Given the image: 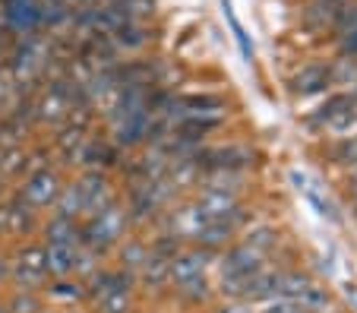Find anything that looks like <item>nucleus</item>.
<instances>
[{
	"mask_svg": "<svg viewBox=\"0 0 357 313\" xmlns=\"http://www.w3.org/2000/svg\"><path fill=\"white\" fill-rule=\"evenodd\" d=\"M123 228H127V212L117 203L101 206L86 218V225H79V247H89L95 253L108 250V247L121 244Z\"/></svg>",
	"mask_w": 357,
	"mask_h": 313,
	"instance_id": "f257e3e1",
	"label": "nucleus"
},
{
	"mask_svg": "<svg viewBox=\"0 0 357 313\" xmlns=\"http://www.w3.org/2000/svg\"><path fill=\"white\" fill-rule=\"evenodd\" d=\"M257 273H263V263H259V250H253L250 244L231 247L222 259V285H228L231 294H243V285Z\"/></svg>",
	"mask_w": 357,
	"mask_h": 313,
	"instance_id": "f03ea898",
	"label": "nucleus"
},
{
	"mask_svg": "<svg viewBox=\"0 0 357 313\" xmlns=\"http://www.w3.org/2000/svg\"><path fill=\"white\" fill-rule=\"evenodd\" d=\"M61 190H63L61 174H57L54 168H41V171L26 174V181H22V187H20V197L26 199L32 209H47V206L57 203Z\"/></svg>",
	"mask_w": 357,
	"mask_h": 313,
	"instance_id": "7ed1b4c3",
	"label": "nucleus"
},
{
	"mask_svg": "<svg viewBox=\"0 0 357 313\" xmlns=\"http://www.w3.org/2000/svg\"><path fill=\"white\" fill-rule=\"evenodd\" d=\"M76 190H79L82 199V215H92L95 209L114 203V193H111V184L105 171H86V174L76 181Z\"/></svg>",
	"mask_w": 357,
	"mask_h": 313,
	"instance_id": "20e7f679",
	"label": "nucleus"
},
{
	"mask_svg": "<svg viewBox=\"0 0 357 313\" xmlns=\"http://www.w3.org/2000/svg\"><path fill=\"white\" fill-rule=\"evenodd\" d=\"M152 111H139V114H130L123 121L114 123V146L117 149H133V146L146 143L155 130V121H152Z\"/></svg>",
	"mask_w": 357,
	"mask_h": 313,
	"instance_id": "39448f33",
	"label": "nucleus"
},
{
	"mask_svg": "<svg viewBox=\"0 0 357 313\" xmlns=\"http://www.w3.org/2000/svg\"><path fill=\"white\" fill-rule=\"evenodd\" d=\"M206 259H209V250H177L168 259V279L174 285H187V282L202 279Z\"/></svg>",
	"mask_w": 357,
	"mask_h": 313,
	"instance_id": "423d86ee",
	"label": "nucleus"
},
{
	"mask_svg": "<svg viewBox=\"0 0 357 313\" xmlns=\"http://www.w3.org/2000/svg\"><path fill=\"white\" fill-rule=\"evenodd\" d=\"M35 212L26 199L16 193L10 203L0 206V222H3V234H29L35 231Z\"/></svg>",
	"mask_w": 357,
	"mask_h": 313,
	"instance_id": "0eeeda50",
	"label": "nucleus"
},
{
	"mask_svg": "<svg viewBox=\"0 0 357 313\" xmlns=\"http://www.w3.org/2000/svg\"><path fill=\"white\" fill-rule=\"evenodd\" d=\"M76 244H45V269L47 279H67L76 269Z\"/></svg>",
	"mask_w": 357,
	"mask_h": 313,
	"instance_id": "6e6552de",
	"label": "nucleus"
},
{
	"mask_svg": "<svg viewBox=\"0 0 357 313\" xmlns=\"http://www.w3.org/2000/svg\"><path fill=\"white\" fill-rule=\"evenodd\" d=\"M171 111L181 108V114H222L225 108V98L222 96H212V92H199V96H181V98H171L168 105Z\"/></svg>",
	"mask_w": 357,
	"mask_h": 313,
	"instance_id": "1a4fd4ad",
	"label": "nucleus"
},
{
	"mask_svg": "<svg viewBox=\"0 0 357 313\" xmlns=\"http://www.w3.org/2000/svg\"><path fill=\"white\" fill-rule=\"evenodd\" d=\"M45 238H47V244H76L79 247V222H76V218H63V215H51L45 225Z\"/></svg>",
	"mask_w": 357,
	"mask_h": 313,
	"instance_id": "9d476101",
	"label": "nucleus"
},
{
	"mask_svg": "<svg viewBox=\"0 0 357 313\" xmlns=\"http://www.w3.org/2000/svg\"><path fill=\"white\" fill-rule=\"evenodd\" d=\"M111 41H114L117 48H127V51H139L146 48L149 41H152V32H149L142 22H127L123 29H117L114 35H111Z\"/></svg>",
	"mask_w": 357,
	"mask_h": 313,
	"instance_id": "9b49d317",
	"label": "nucleus"
},
{
	"mask_svg": "<svg viewBox=\"0 0 357 313\" xmlns=\"http://www.w3.org/2000/svg\"><path fill=\"white\" fill-rule=\"evenodd\" d=\"M329 86V70L319 67V63H310V67H303L294 79V89L301 96H310V92H319V89Z\"/></svg>",
	"mask_w": 357,
	"mask_h": 313,
	"instance_id": "f8f14e48",
	"label": "nucleus"
},
{
	"mask_svg": "<svg viewBox=\"0 0 357 313\" xmlns=\"http://www.w3.org/2000/svg\"><path fill=\"white\" fill-rule=\"evenodd\" d=\"M139 279L146 282L149 288H162L165 282H171L168 279V259L155 257V253H149V259L142 263V269H139Z\"/></svg>",
	"mask_w": 357,
	"mask_h": 313,
	"instance_id": "ddd939ff",
	"label": "nucleus"
},
{
	"mask_svg": "<svg viewBox=\"0 0 357 313\" xmlns=\"http://www.w3.org/2000/svg\"><path fill=\"white\" fill-rule=\"evenodd\" d=\"M149 244H142V241H127V244L121 247V269H127V273H136V269H142V263L149 259Z\"/></svg>",
	"mask_w": 357,
	"mask_h": 313,
	"instance_id": "4468645a",
	"label": "nucleus"
},
{
	"mask_svg": "<svg viewBox=\"0 0 357 313\" xmlns=\"http://www.w3.org/2000/svg\"><path fill=\"white\" fill-rule=\"evenodd\" d=\"M130 291L133 288H114V291H108L101 300H95L98 304V313H130Z\"/></svg>",
	"mask_w": 357,
	"mask_h": 313,
	"instance_id": "2eb2a0df",
	"label": "nucleus"
},
{
	"mask_svg": "<svg viewBox=\"0 0 357 313\" xmlns=\"http://www.w3.org/2000/svg\"><path fill=\"white\" fill-rule=\"evenodd\" d=\"M47 294L54 300H82L86 298V285H79V282H67V279H54L51 285H47Z\"/></svg>",
	"mask_w": 357,
	"mask_h": 313,
	"instance_id": "dca6fc26",
	"label": "nucleus"
},
{
	"mask_svg": "<svg viewBox=\"0 0 357 313\" xmlns=\"http://www.w3.org/2000/svg\"><path fill=\"white\" fill-rule=\"evenodd\" d=\"M3 307L7 313H41V298L35 291H16Z\"/></svg>",
	"mask_w": 357,
	"mask_h": 313,
	"instance_id": "f3484780",
	"label": "nucleus"
},
{
	"mask_svg": "<svg viewBox=\"0 0 357 313\" xmlns=\"http://www.w3.org/2000/svg\"><path fill=\"white\" fill-rule=\"evenodd\" d=\"M222 7H225V20H228V26H231V32H234L237 45H241L243 57H253V45H250V38H247V35H243V29H241V22H237L234 10H231V3H228V0H222Z\"/></svg>",
	"mask_w": 357,
	"mask_h": 313,
	"instance_id": "a211bd4d",
	"label": "nucleus"
},
{
	"mask_svg": "<svg viewBox=\"0 0 357 313\" xmlns=\"http://www.w3.org/2000/svg\"><path fill=\"white\" fill-rule=\"evenodd\" d=\"M16 263L32 266V269H41V273H47V269H45V244H29V247H22V250L16 253Z\"/></svg>",
	"mask_w": 357,
	"mask_h": 313,
	"instance_id": "6ab92c4d",
	"label": "nucleus"
},
{
	"mask_svg": "<svg viewBox=\"0 0 357 313\" xmlns=\"http://www.w3.org/2000/svg\"><path fill=\"white\" fill-rule=\"evenodd\" d=\"M121 7H123V13L130 16V22H139L155 13V0H123Z\"/></svg>",
	"mask_w": 357,
	"mask_h": 313,
	"instance_id": "aec40b11",
	"label": "nucleus"
},
{
	"mask_svg": "<svg viewBox=\"0 0 357 313\" xmlns=\"http://www.w3.org/2000/svg\"><path fill=\"white\" fill-rule=\"evenodd\" d=\"M338 48H342L344 57H357V29H348V32L338 35Z\"/></svg>",
	"mask_w": 357,
	"mask_h": 313,
	"instance_id": "412c9836",
	"label": "nucleus"
},
{
	"mask_svg": "<svg viewBox=\"0 0 357 313\" xmlns=\"http://www.w3.org/2000/svg\"><path fill=\"white\" fill-rule=\"evenodd\" d=\"M10 279V259L0 253V282H7Z\"/></svg>",
	"mask_w": 357,
	"mask_h": 313,
	"instance_id": "4be33fe9",
	"label": "nucleus"
},
{
	"mask_svg": "<svg viewBox=\"0 0 357 313\" xmlns=\"http://www.w3.org/2000/svg\"><path fill=\"white\" fill-rule=\"evenodd\" d=\"M317 3H323V7H338V3H351V0H317Z\"/></svg>",
	"mask_w": 357,
	"mask_h": 313,
	"instance_id": "5701e85b",
	"label": "nucleus"
},
{
	"mask_svg": "<svg viewBox=\"0 0 357 313\" xmlns=\"http://www.w3.org/2000/svg\"><path fill=\"white\" fill-rule=\"evenodd\" d=\"M0 197H3V177H0Z\"/></svg>",
	"mask_w": 357,
	"mask_h": 313,
	"instance_id": "b1692460",
	"label": "nucleus"
},
{
	"mask_svg": "<svg viewBox=\"0 0 357 313\" xmlns=\"http://www.w3.org/2000/svg\"><path fill=\"white\" fill-rule=\"evenodd\" d=\"M108 3H123V0H108Z\"/></svg>",
	"mask_w": 357,
	"mask_h": 313,
	"instance_id": "393cba45",
	"label": "nucleus"
},
{
	"mask_svg": "<svg viewBox=\"0 0 357 313\" xmlns=\"http://www.w3.org/2000/svg\"><path fill=\"white\" fill-rule=\"evenodd\" d=\"M0 313H7V307H0Z\"/></svg>",
	"mask_w": 357,
	"mask_h": 313,
	"instance_id": "a878e982",
	"label": "nucleus"
},
{
	"mask_svg": "<svg viewBox=\"0 0 357 313\" xmlns=\"http://www.w3.org/2000/svg\"><path fill=\"white\" fill-rule=\"evenodd\" d=\"M41 313H45V310H41Z\"/></svg>",
	"mask_w": 357,
	"mask_h": 313,
	"instance_id": "bb28decb",
	"label": "nucleus"
}]
</instances>
